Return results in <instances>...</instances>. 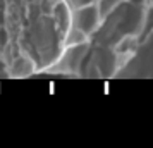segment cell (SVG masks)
<instances>
[{
    "instance_id": "cell-1",
    "label": "cell",
    "mask_w": 153,
    "mask_h": 148,
    "mask_svg": "<svg viewBox=\"0 0 153 148\" xmlns=\"http://www.w3.org/2000/svg\"><path fill=\"white\" fill-rule=\"evenodd\" d=\"M115 76L120 78H153V31L136 45Z\"/></svg>"
},
{
    "instance_id": "cell-2",
    "label": "cell",
    "mask_w": 153,
    "mask_h": 148,
    "mask_svg": "<svg viewBox=\"0 0 153 148\" xmlns=\"http://www.w3.org/2000/svg\"><path fill=\"white\" fill-rule=\"evenodd\" d=\"M100 22H102V14H100V9H98L97 2L90 4V5L72 9V24L71 26L81 29L84 35H88L90 38L98 29Z\"/></svg>"
},
{
    "instance_id": "cell-3",
    "label": "cell",
    "mask_w": 153,
    "mask_h": 148,
    "mask_svg": "<svg viewBox=\"0 0 153 148\" xmlns=\"http://www.w3.org/2000/svg\"><path fill=\"white\" fill-rule=\"evenodd\" d=\"M36 69L38 67H36L35 60L29 55L22 54V55H19L14 60V65H12V71L10 72H12V76H16V78H24V76H29L31 72H35Z\"/></svg>"
},
{
    "instance_id": "cell-4",
    "label": "cell",
    "mask_w": 153,
    "mask_h": 148,
    "mask_svg": "<svg viewBox=\"0 0 153 148\" xmlns=\"http://www.w3.org/2000/svg\"><path fill=\"white\" fill-rule=\"evenodd\" d=\"M71 9H77V7H83V5H90V4H95L98 0H64Z\"/></svg>"
},
{
    "instance_id": "cell-5",
    "label": "cell",
    "mask_w": 153,
    "mask_h": 148,
    "mask_svg": "<svg viewBox=\"0 0 153 148\" xmlns=\"http://www.w3.org/2000/svg\"><path fill=\"white\" fill-rule=\"evenodd\" d=\"M148 4H150V5H153V0H148Z\"/></svg>"
}]
</instances>
